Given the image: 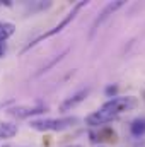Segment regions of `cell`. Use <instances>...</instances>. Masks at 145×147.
Instances as JSON below:
<instances>
[{
	"label": "cell",
	"instance_id": "cell-1",
	"mask_svg": "<svg viewBox=\"0 0 145 147\" xmlns=\"http://www.w3.org/2000/svg\"><path fill=\"white\" fill-rule=\"evenodd\" d=\"M77 121V118H38V120H31L29 127L38 132H60L68 128L72 123Z\"/></svg>",
	"mask_w": 145,
	"mask_h": 147
},
{
	"label": "cell",
	"instance_id": "cell-2",
	"mask_svg": "<svg viewBox=\"0 0 145 147\" xmlns=\"http://www.w3.org/2000/svg\"><path fill=\"white\" fill-rule=\"evenodd\" d=\"M85 5H87V2H84V0H80V2H77V3L73 5V9H72V10H70V12H68V14H67V16H65V17H63L62 21H60V24H56V26H55L53 29H50V31H46V33H43L41 36H38L36 39L33 41V43H29V45H28V46H26V48L22 50V53H26L28 50H31V48H33L34 45H38V43H41L43 39H46V38H51V36H55V34H58L60 31H63V28H67V26H68V24L72 22L73 19H75V16L79 14V10H80L82 7H85Z\"/></svg>",
	"mask_w": 145,
	"mask_h": 147
},
{
	"label": "cell",
	"instance_id": "cell-3",
	"mask_svg": "<svg viewBox=\"0 0 145 147\" xmlns=\"http://www.w3.org/2000/svg\"><path fill=\"white\" fill-rule=\"evenodd\" d=\"M137 106H138L137 98H133V96H123V98L116 96V98H111L109 101H106L101 108L106 110L108 113H111L113 116H116V115H119V113L135 110Z\"/></svg>",
	"mask_w": 145,
	"mask_h": 147
},
{
	"label": "cell",
	"instance_id": "cell-4",
	"mask_svg": "<svg viewBox=\"0 0 145 147\" xmlns=\"http://www.w3.org/2000/svg\"><path fill=\"white\" fill-rule=\"evenodd\" d=\"M46 111V106L43 105H36V106H15V108H10L9 110V115L19 118V120H24V118H29V116H34V115H41Z\"/></svg>",
	"mask_w": 145,
	"mask_h": 147
},
{
	"label": "cell",
	"instance_id": "cell-5",
	"mask_svg": "<svg viewBox=\"0 0 145 147\" xmlns=\"http://www.w3.org/2000/svg\"><path fill=\"white\" fill-rule=\"evenodd\" d=\"M89 92H91V89L89 87H85V89H80L79 92H75L73 96L70 98H67L62 105H60V111H63V113H67V111H72L75 106H79L87 96H89Z\"/></svg>",
	"mask_w": 145,
	"mask_h": 147
},
{
	"label": "cell",
	"instance_id": "cell-6",
	"mask_svg": "<svg viewBox=\"0 0 145 147\" xmlns=\"http://www.w3.org/2000/svg\"><path fill=\"white\" fill-rule=\"evenodd\" d=\"M114 116L108 113L106 110H103V108H99L97 111H94V113H91L87 118H85V123L89 125V127H99V125H104V123H108L111 121Z\"/></svg>",
	"mask_w": 145,
	"mask_h": 147
},
{
	"label": "cell",
	"instance_id": "cell-7",
	"mask_svg": "<svg viewBox=\"0 0 145 147\" xmlns=\"http://www.w3.org/2000/svg\"><path fill=\"white\" fill-rule=\"evenodd\" d=\"M121 5H123V0H116V2H113V3L106 5V7H104V10H103V12H101V14H99V16L96 17V21L92 22V29H91V34H92V33H94V31L97 29V26H99L101 22H104V21L108 19L109 16H111V14H113L114 10H118V9H119Z\"/></svg>",
	"mask_w": 145,
	"mask_h": 147
},
{
	"label": "cell",
	"instance_id": "cell-8",
	"mask_svg": "<svg viewBox=\"0 0 145 147\" xmlns=\"http://www.w3.org/2000/svg\"><path fill=\"white\" fill-rule=\"evenodd\" d=\"M19 132L17 125L12 121H0V139H12Z\"/></svg>",
	"mask_w": 145,
	"mask_h": 147
},
{
	"label": "cell",
	"instance_id": "cell-9",
	"mask_svg": "<svg viewBox=\"0 0 145 147\" xmlns=\"http://www.w3.org/2000/svg\"><path fill=\"white\" fill-rule=\"evenodd\" d=\"M130 132L135 137H142L145 134V118H135L130 125Z\"/></svg>",
	"mask_w": 145,
	"mask_h": 147
},
{
	"label": "cell",
	"instance_id": "cell-10",
	"mask_svg": "<svg viewBox=\"0 0 145 147\" xmlns=\"http://www.w3.org/2000/svg\"><path fill=\"white\" fill-rule=\"evenodd\" d=\"M15 33V26L12 22H0V41H5Z\"/></svg>",
	"mask_w": 145,
	"mask_h": 147
},
{
	"label": "cell",
	"instance_id": "cell-11",
	"mask_svg": "<svg viewBox=\"0 0 145 147\" xmlns=\"http://www.w3.org/2000/svg\"><path fill=\"white\" fill-rule=\"evenodd\" d=\"M97 137H99V140H108V142H114V140H116V134H114L111 128L101 130V132L97 134Z\"/></svg>",
	"mask_w": 145,
	"mask_h": 147
},
{
	"label": "cell",
	"instance_id": "cell-12",
	"mask_svg": "<svg viewBox=\"0 0 145 147\" xmlns=\"http://www.w3.org/2000/svg\"><path fill=\"white\" fill-rule=\"evenodd\" d=\"M104 92H106L108 98H116V94H118V86H116V84H111V86H108V87L104 89Z\"/></svg>",
	"mask_w": 145,
	"mask_h": 147
},
{
	"label": "cell",
	"instance_id": "cell-13",
	"mask_svg": "<svg viewBox=\"0 0 145 147\" xmlns=\"http://www.w3.org/2000/svg\"><path fill=\"white\" fill-rule=\"evenodd\" d=\"M3 51H5V43H3V41H0V58L3 57Z\"/></svg>",
	"mask_w": 145,
	"mask_h": 147
},
{
	"label": "cell",
	"instance_id": "cell-14",
	"mask_svg": "<svg viewBox=\"0 0 145 147\" xmlns=\"http://www.w3.org/2000/svg\"><path fill=\"white\" fill-rule=\"evenodd\" d=\"M72 147H80V146H72Z\"/></svg>",
	"mask_w": 145,
	"mask_h": 147
}]
</instances>
